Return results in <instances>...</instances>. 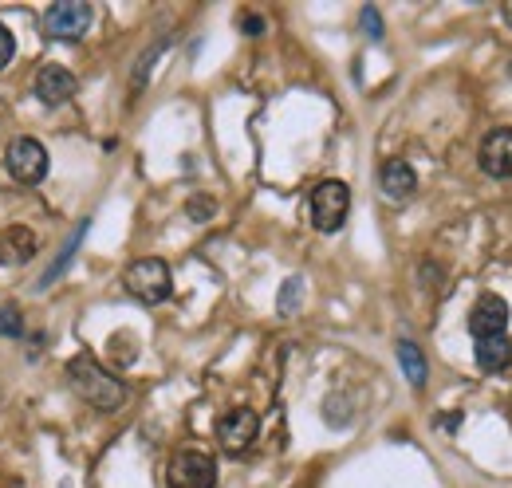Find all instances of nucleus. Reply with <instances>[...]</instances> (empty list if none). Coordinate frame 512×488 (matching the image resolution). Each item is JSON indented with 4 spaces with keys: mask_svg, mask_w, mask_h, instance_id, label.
<instances>
[{
    "mask_svg": "<svg viewBox=\"0 0 512 488\" xmlns=\"http://www.w3.org/2000/svg\"><path fill=\"white\" fill-rule=\"evenodd\" d=\"M67 382H71V390H75L87 406H95V410H103V414H111V410H119V406L127 402V386H123L111 370H103L91 355H75V359L67 363Z\"/></svg>",
    "mask_w": 512,
    "mask_h": 488,
    "instance_id": "1",
    "label": "nucleus"
},
{
    "mask_svg": "<svg viewBox=\"0 0 512 488\" xmlns=\"http://www.w3.org/2000/svg\"><path fill=\"white\" fill-rule=\"evenodd\" d=\"M123 288L138 304L154 307V304H166L174 296V276H170V264L158 260V256H142L134 260L127 272H123Z\"/></svg>",
    "mask_w": 512,
    "mask_h": 488,
    "instance_id": "2",
    "label": "nucleus"
},
{
    "mask_svg": "<svg viewBox=\"0 0 512 488\" xmlns=\"http://www.w3.org/2000/svg\"><path fill=\"white\" fill-rule=\"evenodd\" d=\"M308 213L320 233H339L351 213V189L343 182H320L308 197Z\"/></svg>",
    "mask_w": 512,
    "mask_h": 488,
    "instance_id": "3",
    "label": "nucleus"
},
{
    "mask_svg": "<svg viewBox=\"0 0 512 488\" xmlns=\"http://www.w3.org/2000/svg\"><path fill=\"white\" fill-rule=\"evenodd\" d=\"M166 485L170 488H213L217 485V461L209 453L182 449L166 465Z\"/></svg>",
    "mask_w": 512,
    "mask_h": 488,
    "instance_id": "4",
    "label": "nucleus"
},
{
    "mask_svg": "<svg viewBox=\"0 0 512 488\" xmlns=\"http://www.w3.org/2000/svg\"><path fill=\"white\" fill-rule=\"evenodd\" d=\"M91 4H83V0H60V4H52L48 8V16H44V32L52 36V40H79L87 28H91Z\"/></svg>",
    "mask_w": 512,
    "mask_h": 488,
    "instance_id": "5",
    "label": "nucleus"
},
{
    "mask_svg": "<svg viewBox=\"0 0 512 488\" xmlns=\"http://www.w3.org/2000/svg\"><path fill=\"white\" fill-rule=\"evenodd\" d=\"M4 162H8V174L20 185L44 182V174H48V150L36 138H16L8 146V158Z\"/></svg>",
    "mask_w": 512,
    "mask_h": 488,
    "instance_id": "6",
    "label": "nucleus"
},
{
    "mask_svg": "<svg viewBox=\"0 0 512 488\" xmlns=\"http://www.w3.org/2000/svg\"><path fill=\"white\" fill-rule=\"evenodd\" d=\"M256 433H260V418H256V410H249V406H237V410L221 414V422H217V441L233 457L253 445Z\"/></svg>",
    "mask_w": 512,
    "mask_h": 488,
    "instance_id": "7",
    "label": "nucleus"
},
{
    "mask_svg": "<svg viewBox=\"0 0 512 488\" xmlns=\"http://www.w3.org/2000/svg\"><path fill=\"white\" fill-rule=\"evenodd\" d=\"M75 75L67 71L64 63H44L40 71H36V83H32V91H36V99L44 103V107H60L67 103L71 95H75Z\"/></svg>",
    "mask_w": 512,
    "mask_h": 488,
    "instance_id": "8",
    "label": "nucleus"
},
{
    "mask_svg": "<svg viewBox=\"0 0 512 488\" xmlns=\"http://www.w3.org/2000/svg\"><path fill=\"white\" fill-rule=\"evenodd\" d=\"M505 327H509V304L497 296V292H489V296H481L473 311H469V335L473 339H489V335H505Z\"/></svg>",
    "mask_w": 512,
    "mask_h": 488,
    "instance_id": "9",
    "label": "nucleus"
},
{
    "mask_svg": "<svg viewBox=\"0 0 512 488\" xmlns=\"http://www.w3.org/2000/svg\"><path fill=\"white\" fill-rule=\"evenodd\" d=\"M477 162L489 178H512V126L485 134V142L477 150Z\"/></svg>",
    "mask_w": 512,
    "mask_h": 488,
    "instance_id": "10",
    "label": "nucleus"
},
{
    "mask_svg": "<svg viewBox=\"0 0 512 488\" xmlns=\"http://www.w3.org/2000/svg\"><path fill=\"white\" fill-rule=\"evenodd\" d=\"M379 185H383V193L390 201H406L418 189V174L410 170V162L390 158V162H383V170H379Z\"/></svg>",
    "mask_w": 512,
    "mask_h": 488,
    "instance_id": "11",
    "label": "nucleus"
},
{
    "mask_svg": "<svg viewBox=\"0 0 512 488\" xmlns=\"http://www.w3.org/2000/svg\"><path fill=\"white\" fill-rule=\"evenodd\" d=\"M32 256H36V237H32V229L12 225V229L0 233V264H4V268H12V264H28Z\"/></svg>",
    "mask_w": 512,
    "mask_h": 488,
    "instance_id": "12",
    "label": "nucleus"
},
{
    "mask_svg": "<svg viewBox=\"0 0 512 488\" xmlns=\"http://www.w3.org/2000/svg\"><path fill=\"white\" fill-rule=\"evenodd\" d=\"M473 359H477V366H481L485 374L505 370V366H512V339H509V335H489V339H477Z\"/></svg>",
    "mask_w": 512,
    "mask_h": 488,
    "instance_id": "13",
    "label": "nucleus"
},
{
    "mask_svg": "<svg viewBox=\"0 0 512 488\" xmlns=\"http://www.w3.org/2000/svg\"><path fill=\"white\" fill-rule=\"evenodd\" d=\"M87 229H91V221H79V225L71 229V237H67L64 248H60V256H56V264H52V268H48V272L40 276V288H52V284H56V280L64 276V272H67V264L75 260V252H79V244H83V237H87Z\"/></svg>",
    "mask_w": 512,
    "mask_h": 488,
    "instance_id": "14",
    "label": "nucleus"
},
{
    "mask_svg": "<svg viewBox=\"0 0 512 488\" xmlns=\"http://www.w3.org/2000/svg\"><path fill=\"white\" fill-rule=\"evenodd\" d=\"M398 363H402V374H406V382L410 386H426V378H430V366H426V355L418 351V343H410V339H402L398 343Z\"/></svg>",
    "mask_w": 512,
    "mask_h": 488,
    "instance_id": "15",
    "label": "nucleus"
},
{
    "mask_svg": "<svg viewBox=\"0 0 512 488\" xmlns=\"http://www.w3.org/2000/svg\"><path fill=\"white\" fill-rule=\"evenodd\" d=\"M359 24H363V32H367L371 40H383V16H379V12L371 8V4H367V8L359 12Z\"/></svg>",
    "mask_w": 512,
    "mask_h": 488,
    "instance_id": "16",
    "label": "nucleus"
},
{
    "mask_svg": "<svg viewBox=\"0 0 512 488\" xmlns=\"http://www.w3.org/2000/svg\"><path fill=\"white\" fill-rule=\"evenodd\" d=\"M24 331V323H20V311L8 304L0 307V335H20Z\"/></svg>",
    "mask_w": 512,
    "mask_h": 488,
    "instance_id": "17",
    "label": "nucleus"
},
{
    "mask_svg": "<svg viewBox=\"0 0 512 488\" xmlns=\"http://www.w3.org/2000/svg\"><path fill=\"white\" fill-rule=\"evenodd\" d=\"M300 288H304V284H300L296 276L284 284V296H280V311H284V315H288V311H296V304H300Z\"/></svg>",
    "mask_w": 512,
    "mask_h": 488,
    "instance_id": "18",
    "label": "nucleus"
},
{
    "mask_svg": "<svg viewBox=\"0 0 512 488\" xmlns=\"http://www.w3.org/2000/svg\"><path fill=\"white\" fill-rule=\"evenodd\" d=\"M12 56H16V40H12V32L0 24V71L12 63Z\"/></svg>",
    "mask_w": 512,
    "mask_h": 488,
    "instance_id": "19",
    "label": "nucleus"
},
{
    "mask_svg": "<svg viewBox=\"0 0 512 488\" xmlns=\"http://www.w3.org/2000/svg\"><path fill=\"white\" fill-rule=\"evenodd\" d=\"M264 28V20L260 16H245V32H260Z\"/></svg>",
    "mask_w": 512,
    "mask_h": 488,
    "instance_id": "20",
    "label": "nucleus"
},
{
    "mask_svg": "<svg viewBox=\"0 0 512 488\" xmlns=\"http://www.w3.org/2000/svg\"><path fill=\"white\" fill-rule=\"evenodd\" d=\"M501 16H505V24H509V28H512V0H509V4H505V8H501Z\"/></svg>",
    "mask_w": 512,
    "mask_h": 488,
    "instance_id": "21",
    "label": "nucleus"
}]
</instances>
